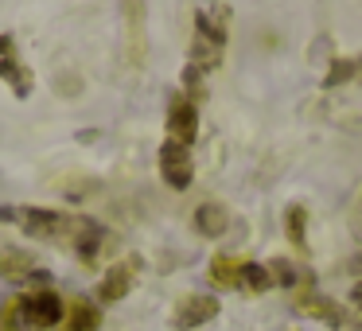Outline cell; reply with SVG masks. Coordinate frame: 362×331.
Segmentation results:
<instances>
[{"label":"cell","mask_w":362,"mask_h":331,"mask_svg":"<svg viewBox=\"0 0 362 331\" xmlns=\"http://www.w3.org/2000/svg\"><path fill=\"white\" fill-rule=\"evenodd\" d=\"M0 79L16 90V98H28V94H32V86H35L32 71H28V63L20 59L16 40H12V35H0Z\"/></svg>","instance_id":"2"},{"label":"cell","mask_w":362,"mask_h":331,"mask_svg":"<svg viewBox=\"0 0 362 331\" xmlns=\"http://www.w3.org/2000/svg\"><path fill=\"white\" fill-rule=\"evenodd\" d=\"M0 219H8L12 226H20L24 234L40 238V242H71L82 257H94V250L102 245V226L82 214H63L47 211V207H0Z\"/></svg>","instance_id":"1"},{"label":"cell","mask_w":362,"mask_h":331,"mask_svg":"<svg viewBox=\"0 0 362 331\" xmlns=\"http://www.w3.org/2000/svg\"><path fill=\"white\" fill-rule=\"evenodd\" d=\"M133 269H136L133 261H121L117 269H110V277H105V284L98 289V296H102V300H117L121 292L133 284Z\"/></svg>","instance_id":"4"},{"label":"cell","mask_w":362,"mask_h":331,"mask_svg":"<svg viewBox=\"0 0 362 331\" xmlns=\"http://www.w3.org/2000/svg\"><path fill=\"white\" fill-rule=\"evenodd\" d=\"M125 40H129V59H141L144 51V32H141V0H125Z\"/></svg>","instance_id":"3"}]
</instances>
